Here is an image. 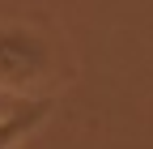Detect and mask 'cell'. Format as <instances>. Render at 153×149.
<instances>
[{
  "mask_svg": "<svg viewBox=\"0 0 153 149\" xmlns=\"http://www.w3.org/2000/svg\"><path fill=\"white\" fill-rule=\"evenodd\" d=\"M55 47L34 26H0V89L22 98H47Z\"/></svg>",
  "mask_w": 153,
  "mask_h": 149,
  "instance_id": "obj_1",
  "label": "cell"
},
{
  "mask_svg": "<svg viewBox=\"0 0 153 149\" xmlns=\"http://www.w3.org/2000/svg\"><path fill=\"white\" fill-rule=\"evenodd\" d=\"M47 115H51V98H34V102H26L22 111L4 115V119H0V149H17Z\"/></svg>",
  "mask_w": 153,
  "mask_h": 149,
  "instance_id": "obj_2",
  "label": "cell"
},
{
  "mask_svg": "<svg viewBox=\"0 0 153 149\" xmlns=\"http://www.w3.org/2000/svg\"><path fill=\"white\" fill-rule=\"evenodd\" d=\"M26 102H34V98H22V94H9V89H0V119L13 115V111H22Z\"/></svg>",
  "mask_w": 153,
  "mask_h": 149,
  "instance_id": "obj_3",
  "label": "cell"
}]
</instances>
